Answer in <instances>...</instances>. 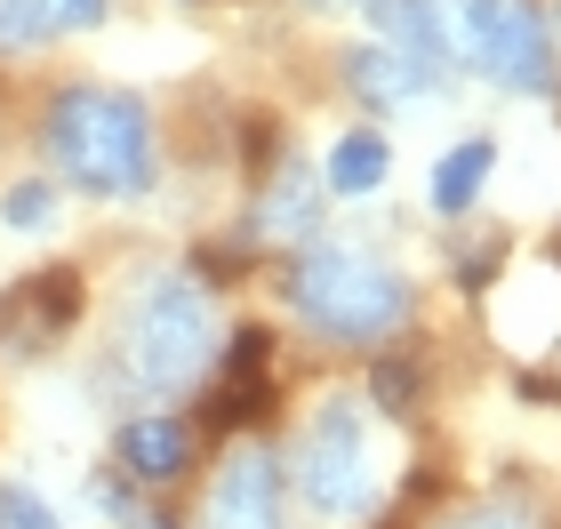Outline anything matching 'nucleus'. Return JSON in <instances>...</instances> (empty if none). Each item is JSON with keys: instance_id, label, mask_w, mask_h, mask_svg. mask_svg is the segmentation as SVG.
<instances>
[{"instance_id": "nucleus-11", "label": "nucleus", "mask_w": 561, "mask_h": 529, "mask_svg": "<svg viewBox=\"0 0 561 529\" xmlns=\"http://www.w3.org/2000/svg\"><path fill=\"white\" fill-rule=\"evenodd\" d=\"M96 24H105V0H0V48H41Z\"/></svg>"}, {"instance_id": "nucleus-17", "label": "nucleus", "mask_w": 561, "mask_h": 529, "mask_svg": "<svg viewBox=\"0 0 561 529\" xmlns=\"http://www.w3.org/2000/svg\"><path fill=\"white\" fill-rule=\"evenodd\" d=\"M442 529H538V514H522V506H505V497H481V506H457Z\"/></svg>"}, {"instance_id": "nucleus-7", "label": "nucleus", "mask_w": 561, "mask_h": 529, "mask_svg": "<svg viewBox=\"0 0 561 529\" xmlns=\"http://www.w3.org/2000/svg\"><path fill=\"white\" fill-rule=\"evenodd\" d=\"M345 89L377 113H401V105H425L442 89V65L410 57V48H386V41H362V48H345Z\"/></svg>"}, {"instance_id": "nucleus-10", "label": "nucleus", "mask_w": 561, "mask_h": 529, "mask_svg": "<svg viewBox=\"0 0 561 529\" xmlns=\"http://www.w3.org/2000/svg\"><path fill=\"white\" fill-rule=\"evenodd\" d=\"M193 458V425L185 417H169V410H145L121 425V465L137 473V482H176Z\"/></svg>"}, {"instance_id": "nucleus-4", "label": "nucleus", "mask_w": 561, "mask_h": 529, "mask_svg": "<svg viewBox=\"0 0 561 529\" xmlns=\"http://www.w3.org/2000/svg\"><path fill=\"white\" fill-rule=\"evenodd\" d=\"M442 57L514 96H553V41L529 0H425Z\"/></svg>"}, {"instance_id": "nucleus-8", "label": "nucleus", "mask_w": 561, "mask_h": 529, "mask_svg": "<svg viewBox=\"0 0 561 529\" xmlns=\"http://www.w3.org/2000/svg\"><path fill=\"white\" fill-rule=\"evenodd\" d=\"M72 313H81V281L72 273H41V281L9 289V306H0V345H57L72 330Z\"/></svg>"}, {"instance_id": "nucleus-5", "label": "nucleus", "mask_w": 561, "mask_h": 529, "mask_svg": "<svg viewBox=\"0 0 561 529\" xmlns=\"http://www.w3.org/2000/svg\"><path fill=\"white\" fill-rule=\"evenodd\" d=\"M297 490L305 506L329 514V521H353L377 506V417L369 401L353 393H329L297 434Z\"/></svg>"}, {"instance_id": "nucleus-14", "label": "nucleus", "mask_w": 561, "mask_h": 529, "mask_svg": "<svg viewBox=\"0 0 561 529\" xmlns=\"http://www.w3.org/2000/svg\"><path fill=\"white\" fill-rule=\"evenodd\" d=\"M386 137H377V129H345L337 145H329V169H321V185L329 193H345V200H362V193H377V185H386Z\"/></svg>"}, {"instance_id": "nucleus-15", "label": "nucleus", "mask_w": 561, "mask_h": 529, "mask_svg": "<svg viewBox=\"0 0 561 529\" xmlns=\"http://www.w3.org/2000/svg\"><path fill=\"white\" fill-rule=\"evenodd\" d=\"M0 225H9V233H48V225H57V185H48V176H16V185L0 193Z\"/></svg>"}, {"instance_id": "nucleus-12", "label": "nucleus", "mask_w": 561, "mask_h": 529, "mask_svg": "<svg viewBox=\"0 0 561 529\" xmlns=\"http://www.w3.org/2000/svg\"><path fill=\"white\" fill-rule=\"evenodd\" d=\"M313 217H321V176L305 161H280L249 225H257V241H305V233H313Z\"/></svg>"}, {"instance_id": "nucleus-9", "label": "nucleus", "mask_w": 561, "mask_h": 529, "mask_svg": "<svg viewBox=\"0 0 561 529\" xmlns=\"http://www.w3.org/2000/svg\"><path fill=\"white\" fill-rule=\"evenodd\" d=\"M265 401H273V337L241 330L233 353H225V377H217V425H249Z\"/></svg>"}, {"instance_id": "nucleus-18", "label": "nucleus", "mask_w": 561, "mask_h": 529, "mask_svg": "<svg viewBox=\"0 0 561 529\" xmlns=\"http://www.w3.org/2000/svg\"><path fill=\"white\" fill-rule=\"evenodd\" d=\"M129 529H176V521H161V514H129Z\"/></svg>"}, {"instance_id": "nucleus-13", "label": "nucleus", "mask_w": 561, "mask_h": 529, "mask_svg": "<svg viewBox=\"0 0 561 529\" xmlns=\"http://www.w3.org/2000/svg\"><path fill=\"white\" fill-rule=\"evenodd\" d=\"M490 169H497V145H490V137L449 145L442 169H433V209H442V217H466L473 200H481V185H490Z\"/></svg>"}, {"instance_id": "nucleus-1", "label": "nucleus", "mask_w": 561, "mask_h": 529, "mask_svg": "<svg viewBox=\"0 0 561 529\" xmlns=\"http://www.w3.org/2000/svg\"><path fill=\"white\" fill-rule=\"evenodd\" d=\"M217 361V297L201 273H152V281L129 297V313H121V377H129L137 393L169 401L201 386Z\"/></svg>"}, {"instance_id": "nucleus-3", "label": "nucleus", "mask_w": 561, "mask_h": 529, "mask_svg": "<svg viewBox=\"0 0 561 529\" xmlns=\"http://www.w3.org/2000/svg\"><path fill=\"white\" fill-rule=\"evenodd\" d=\"M289 306L305 330H321L337 345H377L410 321V281L353 241H313L289 265Z\"/></svg>"}, {"instance_id": "nucleus-16", "label": "nucleus", "mask_w": 561, "mask_h": 529, "mask_svg": "<svg viewBox=\"0 0 561 529\" xmlns=\"http://www.w3.org/2000/svg\"><path fill=\"white\" fill-rule=\"evenodd\" d=\"M0 529H65L48 514V497H33L24 482H0Z\"/></svg>"}, {"instance_id": "nucleus-6", "label": "nucleus", "mask_w": 561, "mask_h": 529, "mask_svg": "<svg viewBox=\"0 0 561 529\" xmlns=\"http://www.w3.org/2000/svg\"><path fill=\"white\" fill-rule=\"evenodd\" d=\"M209 529H280V458L265 441L225 449L217 482H209Z\"/></svg>"}, {"instance_id": "nucleus-2", "label": "nucleus", "mask_w": 561, "mask_h": 529, "mask_svg": "<svg viewBox=\"0 0 561 529\" xmlns=\"http://www.w3.org/2000/svg\"><path fill=\"white\" fill-rule=\"evenodd\" d=\"M41 137H48V161L96 200H129L152 185V113L129 89H96V81L57 89Z\"/></svg>"}]
</instances>
